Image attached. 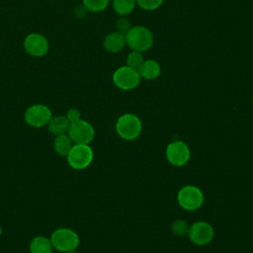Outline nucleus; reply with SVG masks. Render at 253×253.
Listing matches in <instances>:
<instances>
[{
	"instance_id": "10",
	"label": "nucleus",
	"mask_w": 253,
	"mask_h": 253,
	"mask_svg": "<svg viewBox=\"0 0 253 253\" xmlns=\"http://www.w3.org/2000/svg\"><path fill=\"white\" fill-rule=\"evenodd\" d=\"M187 235L195 245L204 246L211 242L214 236V230L211 223L199 220L190 225Z\"/></svg>"
},
{
	"instance_id": "21",
	"label": "nucleus",
	"mask_w": 253,
	"mask_h": 253,
	"mask_svg": "<svg viewBox=\"0 0 253 253\" xmlns=\"http://www.w3.org/2000/svg\"><path fill=\"white\" fill-rule=\"evenodd\" d=\"M164 0H135L136 5L144 11H154L158 9Z\"/></svg>"
},
{
	"instance_id": "20",
	"label": "nucleus",
	"mask_w": 253,
	"mask_h": 253,
	"mask_svg": "<svg viewBox=\"0 0 253 253\" xmlns=\"http://www.w3.org/2000/svg\"><path fill=\"white\" fill-rule=\"evenodd\" d=\"M143 61H144L143 54L142 52H139V51L131 50L126 56V65L134 69H138Z\"/></svg>"
},
{
	"instance_id": "2",
	"label": "nucleus",
	"mask_w": 253,
	"mask_h": 253,
	"mask_svg": "<svg viewBox=\"0 0 253 253\" xmlns=\"http://www.w3.org/2000/svg\"><path fill=\"white\" fill-rule=\"evenodd\" d=\"M142 130L140 119L130 113H126L119 117L116 123V131L118 135L125 140L136 139Z\"/></svg>"
},
{
	"instance_id": "11",
	"label": "nucleus",
	"mask_w": 253,
	"mask_h": 253,
	"mask_svg": "<svg viewBox=\"0 0 253 253\" xmlns=\"http://www.w3.org/2000/svg\"><path fill=\"white\" fill-rule=\"evenodd\" d=\"M24 48L34 57L44 56L49 48L47 39L40 33H31L24 40Z\"/></svg>"
},
{
	"instance_id": "17",
	"label": "nucleus",
	"mask_w": 253,
	"mask_h": 253,
	"mask_svg": "<svg viewBox=\"0 0 253 253\" xmlns=\"http://www.w3.org/2000/svg\"><path fill=\"white\" fill-rule=\"evenodd\" d=\"M135 5V0H113L114 11L120 16H126L130 14Z\"/></svg>"
},
{
	"instance_id": "18",
	"label": "nucleus",
	"mask_w": 253,
	"mask_h": 253,
	"mask_svg": "<svg viewBox=\"0 0 253 253\" xmlns=\"http://www.w3.org/2000/svg\"><path fill=\"white\" fill-rule=\"evenodd\" d=\"M110 3V0H82V5L88 12L99 13L104 11Z\"/></svg>"
},
{
	"instance_id": "26",
	"label": "nucleus",
	"mask_w": 253,
	"mask_h": 253,
	"mask_svg": "<svg viewBox=\"0 0 253 253\" xmlns=\"http://www.w3.org/2000/svg\"><path fill=\"white\" fill-rule=\"evenodd\" d=\"M67 253H76V252H75V250H74V251H70V252H67Z\"/></svg>"
},
{
	"instance_id": "8",
	"label": "nucleus",
	"mask_w": 253,
	"mask_h": 253,
	"mask_svg": "<svg viewBox=\"0 0 253 253\" xmlns=\"http://www.w3.org/2000/svg\"><path fill=\"white\" fill-rule=\"evenodd\" d=\"M67 134L74 144H89L95 137V129L89 122L80 119L70 124Z\"/></svg>"
},
{
	"instance_id": "19",
	"label": "nucleus",
	"mask_w": 253,
	"mask_h": 253,
	"mask_svg": "<svg viewBox=\"0 0 253 253\" xmlns=\"http://www.w3.org/2000/svg\"><path fill=\"white\" fill-rule=\"evenodd\" d=\"M189 227H190L189 223L186 220L181 218H177L173 220V222L171 223V231L177 237L186 236L188 234Z\"/></svg>"
},
{
	"instance_id": "3",
	"label": "nucleus",
	"mask_w": 253,
	"mask_h": 253,
	"mask_svg": "<svg viewBox=\"0 0 253 253\" xmlns=\"http://www.w3.org/2000/svg\"><path fill=\"white\" fill-rule=\"evenodd\" d=\"M49 238L51 240L53 249L62 253L76 250L80 243L79 235L73 229L68 227H60L55 229Z\"/></svg>"
},
{
	"instance_id": "24",
	"label": "nucleus",
	"mask_w": 253,
	"mask_h": 253,
	"mask_svg": "<svg viewBox=\"0 0 253 253\" xmlns=\"http://www.w3.org/2000/svg\"><path fill=\"white\" fill-rule=\"evenodd\" d=\"M87 12H88L87 9H86L83 5H80V6H78V7L76 8V15H77L78 17H84Z\"/></svg>"
},
{
	"instance_id": "5",
	"label": "nucleus",
	"mask_w": 253,
	"mask_h": 253,
	"mask_svg": "<svg viewBox=\"0 0 253 253\" xmlns=\"http://www.w3.org/2000/svg\"><path fill=\"white\" fill-rule=\"evenodd\" d=\"M112 79L116 87L123 91H129L138 86L141 77L137 69L126 64L115 70Z\"/></svg>"
},
{
	"instance_id": "15",
	"label": "nucleus",
	"mask_w": 253,
	"mask_h": 253,
	"mask_svg": "<svg viewBox=\"0 0 253 253\" xmlns=\"http://www.w3.org/2000/svg\"><path fill=\"white\" fill-rule=\"evenodd\" d=\"M29 249L31 253H52L53 246L50 238L39 235L32 239Z\"/></svg>"
},
{
	"instance_id": "14",
	"label": "nucleus",
	"mask_w": 253,
	"mask_h": 253,
	"mask_svg": "<svg viewBox=\"0 0 253 253\" xmlns=\"http://www.w3.org/2000/svg\"><path fill=\"white\" fill-rule=\"evenodd\" d=\"M69 126H70V122L67 120L65 116H62V115L52 116L50 121L47 124V128L49 132L55 136L67 133Z\"/></svg>"
},
{
	"instance_id": "23",
	"label": "nucleus",
	"mask_w": 253,
	"mask_h": 253,
	"mask_svg": "<svg viewBox=\"0 0 253 253\" xmlns=\"http://www.w3.org/2000/svg\"><path fill=\"white\" fill-rule=\"evenodd\" d=\"M65 117L67 118V120L71 123H74V122H77L81 119V113L79 112V110L75 109V108H71L67 111Z\"/></svg>"
},
{
	"instance_id": "1",
	"label": "nucleus",
	"mask_w": 253,
	"mask_h": 253,
	"mask_svg": "<svg viewBox=\"0 0 253 253\" xmlns=\"http://www.w3.org/2000/svg\"><path fill=\"white\" fill-rule=\"evenodd\" d=\"M126 44L131 49L144 52L150 49L154 42V37L151 31L144 26H134L125 35Z\"/></svg>"
},
{
	"instance_id": "6",
	"label": "nucleus",
	"mask_w": 253,
	"mask_h": 253,
	"mask_svg": "<svg viewBox=\"0 0 253 253\" xmlns=\"http://www.w3.org/2000/svg\"><path fill=\"white\" fill-rule=\"evenodd\" d=\"M94 158V152L89 144H73L66 156L69 166L75 170H83L89 167Z\"/></svg>"
},
{
	"instance_id": "22",
	"label": "nucleus",
	"mask_w": 253,
	"mask_h": 253,
	"mask_svg": "<svg viewBox=\"0 0 253 253\" xmlns=\"http://www.w3.org/2000/svg\"><path fill=\"white\" fill-rule=\"evenodd\" d=\"M131 27H132V26H131L130 21H129L126 17H125V16H121V17L117 20V22H116L117 32H119V33H121V34H123V35H126V34L129 31V29H130Z\"/></svg>"
},
{
	"instance_id": "25",
	"label": "nucleus",
	"mask_w": 253,
	"mask_h": 253,
	"mask_svg": "<svg viewBox=\"0 0 253 253\" xmlns=\"http://www.w3.org/2000/svg\"><path fill=\"white\" fill-rule=\"evenodd\" d=\"M2 234V226H1V223H0V236Z\"/></svg>"
},
{
	"instance_id": "12",
	"label": "nucleus",
	"mask_w": 253,
	"mask_h": 253,
	"mask_svg": "<svg viewBox=\"0 0 253 253\" xmlns=\"http://www.w3.org/2000/svg\"><path fill=\"white\" fill-rule=\"evenodd\" d=\"M126 45V37L125 35L119 32H112L108 34L103 42V46L105 50L110 53H117L121 51Z\"/></svg>"
},
{
	"instance_id": "9",
	"label": "nucleus",
	"mask_w": 253,
	"mask_h": 253,
	"mask_svg": "<svg viewBox=\"0 0 253 253\" xmlns=\"http://www.w3.org/2000/svg\"><path fill=\"white\" fill-rule=\"evenodd\" d=\"M51 117V110L43 104H34L28 107L24 114L26 123L33 127H42L47 126Z\"/></svg>"
},
{
	"instance_id": "4",
	"label": "nucleus",
	"mask_w": 253,
	"mask_h": 253,
	"mask_svg": "<svg viewBox=\"0 0 253 253\" xmlns=\"http://www.w3.org/2000/svg\"><path fill=\"white\" fill-rule=\"evenodd\" d=\"M178 205L185 211H194L204 204V194L200 188L194 185L182 187L177 194Z\"/></svg>"
},
{
	"instance_id": "27",
	"label": "nucleus",
	"mask_w": 253,
	"mask_h": 253,
	"mask_svg": "<svg viewBox=\"0 0 253 253\" xmlns=\"http://www.w3.org/2000/svg\"><path fill=\"white\" fill-rule=\"evenodd\" d=\"M252 104H253V98H252Z\"/></svg>"
},
{
	"instance_id": "7",
	"label": "nucleus",
	"mask_w": 253,
	"mask_h": 253,
	"mask_svg": "<svg viewBox=\"0 0 253 253\" xmlns=\"http://www.w3.org/2000/svg\"><path fill=\"white\" fill-rule=\"evenodd\" d=\"M165 155L167 161L176 167L186 165L191 157V151L188 144L182 140H174L166 146Z\"/></svg>"
},
{
	"instance_id": "13",
	"label": "nucleus",
	"mask_w": 253,
	"mask_h": 253,
	"mask_svg": "<svg viewBox=\"0 0 253 253\" xmlns=\"http://www.w3.org/2000/svg\"><path fill=\"white\" fill-rule=\"evenodd\" d=\"M141 78L146 80H154L161 73L160 64L153 59H144L140 67L137 69Z\"/></svg>"
},
{
	"instance_id": "16",
	"label": "nucleus",
	"mask_w": 253,
	"mask_h": 253,
	"mask_svg": "<svg viewBox=\"0 0 253 253\" xmlns=\"http://www.w3.org/2000/svg\"><path fill=\"white\" fill-rule=\"evenodd\" d=\"M73 144H74L73 141L71 140V138L67 133L60 134V135H56L54 138L53 149L59 156L66 157L70 149L72 148Z\"/></svg>"
}]
</instances>
